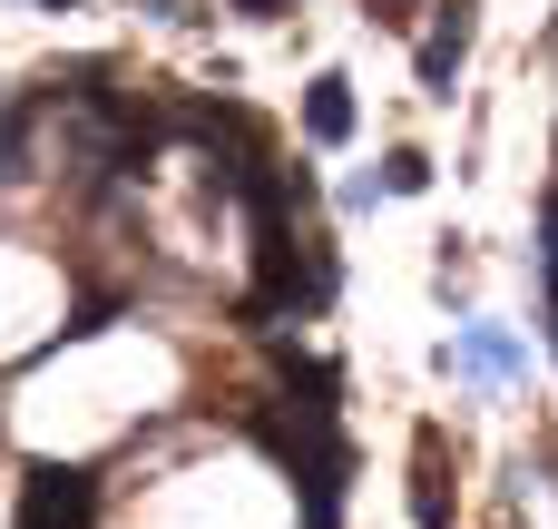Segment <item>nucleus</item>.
<instances>
[{
    "instance_id": "obj_1",
    "label": "nucleus",
    "mask_w": 558,
    "mask_h": 529,
    "mask_svg": "<svg viewBox=\"0 0 558 529\" xmlns=\"http://www.w3.org/2000/svg\"><path fill=\"white\" fill-rule=\"evenodd\" d=\"M441 373H461V383H520V373H530V344H520L510 324H461V334L441 344Z\"/></svg>"
},
{
    "instance_id": "obj_2",
    "label": "nucleus",
    "mask_w": 558,
    "mask_h": 529,
    "mask_svg": "<svg viewBox=\"0 0 558 529\" xmlns=\"http://www.w3.org/2000/svg\"><path fill=\"white\" fill-rule=\"evenodd\" d=\"M20 529H88V471H29L20 491Z\"/></svg>"
},
{
    "instance_id": "obj_3",
    "label": "nucleus",
    "mask_w": 558,
    "mask_h": 529,
    "mask_svg": "<svg viewBox=\"0 0 558 529\" xmlns=\"http://www.w3.org/2000/svg\"><path fill=\"white\" fill-rule=\"evenodd\" d=\"M471 29H481V0H441V20H432V39H422V88H432V98H451V69H461V49H471Z\"/></svg>"
},
{
    "instance_id": "obj_4",
    "label": "nucleus",
    "mask_w": 558,
    "mask_h": 529,
    "mask_svg": "<svg viewBox=\"0 0 558 529\" xmlns=\"http://www.w3.org/2000/svg\"><path fill=\"white\" fill-rule=\"evenodd\" d=\"M304 137H314V147H343V137H353V79H343V69H324V79L304 88Z\"/></svg>"
},
{
    "instance_id": "obj_5",
    "label": "nucleus",
    "mask_w": 558,
    "mask_h": 529,
    "mask_svg": "<svg viewBox=\"0 0 558 529\" xmlns=\"http://www.w3.org/2000/svg\"><path fill=\"white\" fill-rule=\"evenodd\" d=\"M412 520L422 529H441V442L422 432V481H412Z\"/></svg>"
},
{
    "instance_id": "obj_6",
    "label": "nucleus",
    "mask_w": 558,
    "mask_h": 529,
    "mask_svg": "<svg viewBox=\"0 0 558 529\" xmlns=\"http://www.w3.org/2000/svg\"><path fill=\"white\" fill-rule=\"evenodd\" d=\"M383 187H392V196H412V187H432V157H422V147H392V167H383Z\"/></svg>"
},
{
    "instance_id": "obj_7",
    "label": "nucleus",
    "mask_w": 558,
    "mask_h": 529,
    "mask_svg": "<svg viewBox=\"0 0 558 529\" xmlns=\"http://www.w3.org/2000/svg\"><path fill=\"white\" fill-rule=\"evenodd\" d=\"M235 10H245V20H284L294 0H235Z\"/></svg>"
},
{
    "instance_id": "obj_8",
    "label": "nucleus",
    "mask_w": 558,
    "mask_h": 529,
    "mask_svg": "<svg viewBox=\"0 0 558 529\" xmlns=\"http://www.w3.org/2000/svg\"><path fill=\"white\" fill-rule=\"evenodd\" d=\"M373 10H383V20H402V0H373Z\"/></svg>"
},
{
    "instance_id": "obj_9",
    "label": "nucleus",
    "mask_w": 558,
    "mask_h": 529,
    "mask_svg": "<svg viewBox=\"0 0 558 529\" xmlns=\"http://www.w3.org/2000/svg\"><path fill=\"white\" fill-rule=\"evenodd\" d=\"M49 10H59V0H49Z\"/></svg>"
}]
</instances>
